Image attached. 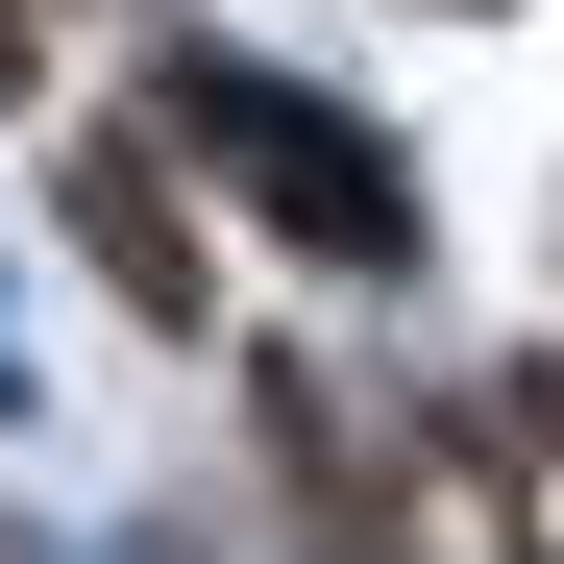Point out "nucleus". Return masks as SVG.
Masks as SVG:
<instances>
[{"instance_id": "nucleus-2", "label": "nucleus", "mask_w": 564, "mask_h": 564, "mask_svg": "<svg viewBox=\"0 0 564 564\" xmlns=\"http://www.w3.org/2000/svg\"><path fill=\"white\" fill-rule=\"evenodd\" d=\"M74 221H99V270H123L148 319H197V246H172V197H148V148H99V172H74Z\"/></svg>"}, {"instance_id": "nucleus-1", "label": "nucleus", "mask_w": 564, "mask_h": 564, "mask_svg": "<svg viewBox=\"0 0 564 564\" xmlns=\"http://www.w3.org/2000/svg\"><path fill=\"white\" fill-rule=\"evenodd\" d=\"M172 148H221V172H246V197L295 221L319 270H393V246H417V172L368 148L344 99H295V74H172Z\"/></svg>"}]
</instances>
